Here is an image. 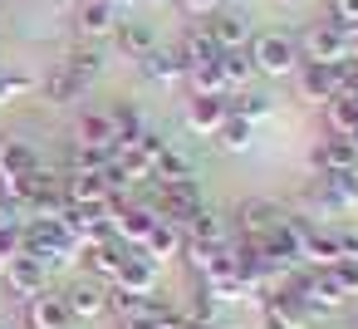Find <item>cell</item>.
<instances>
[{
  "instance_id": "6da1fadb",
  "label": "cell",
  "mask_w": 358,
  "mask_h": 329,
  "mask_svg": "<svg viewBox=\"0 0 358 329\" xmlns=\"http://www.w3.org/2000/svg\"><path fill=\"white\" fill-rule=\"evenodd\" d=\"M25 255H35L45 270H55V265L79 255V241L69 236V226L59 216H30L25 221Z\"/></svg>"
},
{
  "instance_id": "7a4b0ae2",
  "label": "cell",
  "mask_w": 358,
  "mask_h": 329,
  "mask_svg": "<svg viewBox=\"0 0 358 329\" xmlns=\"http://www.w3.org/2000/svg\"><path fill=\"white\" fill-rule=\"evenodd\" d=\"M157 265H162V260H152L143 246H128V255L118 260V275H113L108 285L133 290V295H152V290H157Z\"/></svg>"
},
{
  "instance_id": "3957f363",
  "label": "cell",
  "mask_w": 358,
  "mask_h": 329,
  "mask_svg": "<svg viewBox=\"0 0 358 329\" xmlns=\"http://www.w3.org/2000/svg\"><path fill=\"white\" fill-rule=\"evenodd\" d=\"M152 226H157L152 202H128V206L113 211V231H118V241H128V246H143Z\"/></svg>"
},
{
  "instance_id": "277c9868",
  "label": "cell",
  "mask_w": 358,
  "mask_h": 329,
  "mask_svg": "<svg viewBox=\"0 0 358 329\" xmlns=\"http://www.w3.org/2000/svg\"><path fill=\"white\" fill-rule=\"evenodd\" d=\"M250 64L265 69V74H289V69H294V45H289V35H260L255 50H250Z\"/></svg>"
},
{
  "instance_id": "5b68a950",
  "label": "cell",
  "mask_w": 358,
  "mask_h": 329,
  "mask_svg": "<svg viewBox=\"0 0 358 329\" xmlns=\"http://www.w3.org/2000/svg\"><path fill=\"white\" fill-rule=\"evenodd\" d=\"M64 197H69V206H108L113 187L103 182V172H69L64 177Z\"/></svg>"
},
{
  "instance_id": "8992f818",
  "label": "cell",
  "mask_w": 358,
  "mask_h": 329,
  "mask_svg": "<svg viewBox=\"0 0 358 329\" xmlns=\"http://www.w3.org/2000/svg\"><path fill=\"white\" fill-rule=\"evenodd\" d=\"M236 216H241L245 241H265L275 226H285V221H289V216H285L275 202H260V197H255V202H241V211H236Z\"/></svg>"
},
{
  "instance_id": "52a82bcc",
  "label": "cell",
  "mask_w": 358,
  "mask_h": 329,
  "mask_svg": "<svg viewBox=\"0 0 358 329\" xmlns=\"http://www.w3.org/2000/svg\"><path fill=\"white\" fill-rule=\"evenodd\" d=\"M226 118H231L226 94H192V99H187V128H196V133H216Z\"/></svg>"
},
{
  "instance_id": "ba28073f",
  "label": "cell",
  "mask_w": 358,
  "mask_h": 329,
  "mask_svg": "<svg viewBox=\"0 0 358 329\" xmlns=\"http://www.w3.org/2000/svg\"><path fill=\"white\" fill-rule=\"evenodd\" d=\"M113 113L108 108H84L74 123V148H113Z\"/></svg>"
},
{
  "instance_id": "9c48e42d",
  "label": "cell",
  "mask_w": 358,
  "mask_h": 329,
  "mask_svg": "<svg viewBox=\"0 0 358 329\" xmlns=\"http://www.w3.org/2000/svg\"><path fill=\"white\" fill-rule=\"evenodd\" d=\"M45 280H50V270H45L35 255H15V260L6 265V285H10L15 295H25V300L45 295Z\"/></svg>"
},
{
  "instance_id": "30bf717a",
  "label": "cell",
  "mask_w": 358,
  "mask_h": 329,
  "mask_svg": "<svg viewBox=\"0 0 358 329\" xmlns=\"http://www.w3.org/2000/svg\"><path fill=\"white\" fill-rule=\"evenodd\" d=\"M265 314H270V324H275V329H304L314 309H309L294 290H280V295H270V300H265Z\"/></svg>"
},
{
  "instance_id": "8fae6325",
  "label": "cell",
  "mask_w": 358,
  "mask_h": 329,
  "mask_svg": "<svg viewBox=\"0 0 358 329\" xmlns=\"http://www.w3.org/2000/svg\"><path fill=\"white\" fill-rule=\"evenodd\" d=\"M74 324V314H69V304H64V295H35L30 300V329H69Z\"/></svg>"
},
{
  "instance_id": "7c38bea8",
  "label": "cell",
  "mask_w": 358,
  "mask_h": 329,
  "mask_svg": "<svg viewBox=\"0 0 358 329\" xmlns=\"http://www.w3.org/2000/svg\"><path fill=\"white\" fill-rule=\"evenodd\" d=\"M40 167V153L25 138H0V177H25Z\"/></svg>"
},
{
  "instance_id": "4fadbf2b",
  "label": "cell",
  "mask_w": 358,
  "mask_h": 329,
  "mask_svg": "<svg viewBox=\"0 0 358 329\" xmlns=\"http://www.w3.org/2000/svg\"><path fill=\"white\" fill-rule=\"evenodd\" d=\"M84 89H89V84H84V79H79V74H74L69 64H55V69H50V74L40 79V94H45L50 104H74V99H79Z\"/></svg>"
},
{
  "instance_id": "5bb4252c",
  "label": "cell",
  "mask_w": 358,
  "mask_h": 329,
  "mask_svg": "<svg viewBox=\"0 0 358 329\" xmlns=\"http://www.w3.org/2000/svg\"><path fill=\"white\" fill-rule=\"evenodd\" d=\"M118 50L128 55V59H143V55H152L157 50V35H152V25L148 20H118Z\"/></svg>"
},
{
  "instance_id": "9a60e30c",
  "label": "cell",
  "mask_w": 358,
  "mask_h": 329,
  "mask_svg": "<svg viewBox=\"0 0 358 329\" xmlns=\"http://www.w3.org/2000/svg\"><path fill=\"white\" fill-rule=\"evenodd\" d=\"M128 255V241H108V246H84L79 251V260H84V270H94L99 280H113L118 275V260Z\"/></svg>"
},
{
  "instance_id": "2e32d148",
  "label": "cell",
  "mask_w": 358,
  "mask_h": 329,
  "mask_svg": "<svg viewBox=\"0 0 358 329\" xmlns=\"http://www.w3.org/2000/svg\"><path fill=\"white\" fill-rule=\"evenodd\" d=\"M64 304H69V314H74V319H94V314H103V309H108V290H103V285H94V280H79V285L64 295Z\"/></svg>"
},
{
  "instance_id": "e0dca14e",
  "label": "cell",
  "mask_w": 358,
  "mask_h": 329,
  "mask_svg": "<svg viewBox=\"0 0 358 329\" xmlns=\"http://www.w3.org/2000/svg\"><path fill=\"white\" fill-rule=\"evenodd\" d=\"M206 35L216 40V50H241V45H245V35H250V20H245V15H236V10H221V15L206 25Z\"/></svg>"
},
{
  "instance_id": "ac0fdd59",
  "label": "cell",
  "mask_w": 358,
  "mask_h": 329,
  "mask_svg": "<svg viewBox=\"0 0 358 329\" xmlns=\"http://www.w3.org/2000/svg\"><path fill=\"white\" fill-rule=\"evenodd\" d=\"M182 246H187V231L172 226V221H162V216H157V226H152L148 241H143V251H148L152 260H167V255H177Z\"/></svg>"
},
{
  "instance_id": "d6986e66",
  "label": "cell",
  "mask_w": 358,
  "mask_h": 329,
  "mask_svg": "<svg viewBox=\"0 0 358 329\" xmlns=\"http://www.w3.org/2000/svg\"><path fill=\"white\" fill-rule=\"evenodd\" d=\"M118 20H123V15H118L113 6H103V0H89V6L79 10V30H84L89 40H103V35H113V30H118Z\"/></svg>"
},
{
  "instance_id": "ffe728a7",
  "label": "cell",
  "mask_w": 358,
  "mask_h": 329,
  "mask_svg": "<svg viewBox=\"0 0 358 329\" xmlns=\"http://www.w3.org/2000/svg\"><path fill=\"white\" fill-rule=\"evenodd\" d=\"M172 55H177V69L187 74V69H196V64H211L221 50H216V40L201 30V35H187V40H182V50H172Z\"/></svg>"
},
{
  "instance_id": "44dd1931",
  "label": "cell",
  "mask_w": 358,
  "mask_h": 329,
  "mask_svg": "<svg viewBox=\"0 0 358 329\" xmlns=\"http://www.w3.org/2000/svg\"><path fill=\"white\" fill-rule=\"evenodd\" d=\"M138 69H143V79H152V84H172V79H182V69H177V55H172V50H152V55H143V59H138Z\"/></svg>"
},
{
  "instance_id": "7402d4cb",
  "label": "cell",
  "mask_w": 358,
  "mask_h": 329,
  "mask_svg": "<svg viewBox=\"0 0 358 329\" xmlns=\"http://www.w3.org/2000/svg\"><path fill=\"white\" fill-rule=\"evenodd\" d=\"M338 84H343V79H338L334 64H309V69H304V94H309V99H334Z\"/></svg>"
},
{
  "instance_id": "603a6c76",
  "label": "cell",
  "mask_w": 358,
  "mask_h": 329,
  "mask_svg": "<svg viewBox=\"0 0 358 329\" xmlns=\"http://www.w3.org/2000/svg\"><path fill=\"white\" fill-rule=\"evenodd\" d=\"M108 113H113V138H118V143H133V138H143V133H148V123H143V113H138V108L118 104V108H108ZM118 143H113V148H118Z\"/></svg>"
},
{
  "instance_id": "cb8c5ba5",
  "label": "cell",
  "mask_w": 358,
  "mask_h": 329,
  "mask_svg": "<svg viewBox=\"0 0 358 329\" xmlns=\"http://www.w3.org/2000/svg\"><path fill=\"white\" fill-rule=\"evenodd\" d=\"M216 64H221V74H226V89H241L245 79H250V55H241V50H221L216 55Z\"/></svg>"
},
{
  "instance_id": "d4e9b609",
  "label": "cell",
  "mask_w": 358,
  "mask_h": 329,
  "mask_svg": "<svg viewBox=\"0 0 358 329\" xmlns=\"http://www.w3.org/2000/svg\"><path fill=\"white\" fill-rule=\"evenodd\" d=\"M226 108H231V118H245V123H255V118H265V113H270V99H265V94H250V89H241L236 99H226Z\"/></svg>"
},
{
  "instance_id": "484cf974",
  "label": "cell",
  "mask_w": 358,
  "mask_h": 329,
  "mask_svg": "<svg viewBox=\"0 0 358 329\" xmlns=\"http://www.w3.org/2000/svg\"><path fill=\"white\" fill-rule=\"evenodd\" d=\"M314 162H319L324 172H343V167H353V143H348V138H334V143H324V148L314 153Z\"/></svg>"
},
{
  "instance_id": "4316f807",
  "label": "cell",
  "mask_w": 358,
  "mask_h": 329,
  "mask_svg": "<svg viewBox=\"0 0 358 329\" xmlns=\"http://www.w3.org/2000/svg\"><path fill=\"white\" fill-rule=\"evenodd\" d=\"M187 241H226V226L211 206H201L192 221H187Z\"/></svg>"
},
{
  "instance_id": "83f0119b",
  "label": "cell",
  "mask_w": 358,
  "mask_h": 329,
  "mask_svg": "<svg viewBox=\"0 0 358 329\" xmlns=\"http://www.w3.org/2000/svg\"><path fill=\"white\" fill-rule=\"evenodd\" d=\"M343 35L338 30H319V35H309V55H314V64H334L338 55H343Z\"/></svg>"
},
{
  "instance_id": "f1b7e54d",
  "label": "cell",
  "mask_w": 358,
  "mask_h": 329,
  "mask_svg": "<svg viewBox=\"0 0 358 329\" xmlns=\"http://www.w3.org/2000/svg\"><path fill=\"white\" fill-rule=\"evenodd\" d=\"M187 79H192V94H226V74H221V64H216V59H211V64L187 69Z\"/></svg>"
},
{
  "instance_id": "f546056e",
  "label": "cell",
  "mask_w": 358,
  "mask_h": 329,
  "mask_svg": "<svg viewBox=\"0 0 358 329\" xmlns=\"http://www.w3.org/2000/svg\"><path fill=\"white\" fill-rule=\"evenodd\" d=\"M211 138H216L226 153H245V148H250V123H245V118H226Z\"/></svg>"
},
{
  "instance_id": "4dcf8cb0",
  "label": "cell",
  "mask_w": 358,
  "mask_h": 329,
  "mask_svg": "<svg viewBox=\"0 0 358 329\" xmlns=\"http://www.w3.org/2000/svg\"><path fill=\"white\" fill-rule=\"evenodd\" d=\"M15 255H25V221H10V226H0V270H6Z\"/></svg>"
},
{
  "instance_id": "1f68e13d",
  "label": "cell",
  "mask_w": 358,
  "mask_h": 329,
  "mask_svg": "<svg viewBox=\"0 0 358 329\" xmlns=\"http://www.w3.org/2000/svg\"><path fill=\"white\" fill-rule=\"evenodd\" d=\"M64 64H69V69H74L84 84H94V79H99V69H103V55H99V50H74Z\"/></svg>"
},
{
  "instance_id": "d6a6232c",
  "label": "cell",
  "mask_w": 358,
  "mask_h": 329,
  "mask_svg": "<svg viewBox=\"0 0 358 329\" xmlns=\"http://www.w3.org/2000/svg\"><path fill=\"white\" fill-rule=\"evenodd\" d=\"M211 314H216V300H211V290L201 285V290L192 295V304H187V324H211Z\"/></svg>"
},
{
  "instance_id": "836d02e7",
  "label": "cell",
  "mask_w": 358,
  "mask_h": 329,
  "mask_svg": "<svg viewBox=\"0 0 358 329\" xmlns=\"http://www.w3.org/2000/svg\"><path fill=\"white\" fill-rule=\"evenodd\" d=\"M30 89H35L30 74H6V69H0V104H10V99H20V94H30Z\"/></svg>"
},
{
  "instance_id": "e575fe53",
  "label": "cell",
  "mask_w": 358,
  "mask_h": 329,
  "mask_svg": "<svg viewBox=\"0 0 358 329\" xmlns=\"http://www.w3.org/2000/svg\"><path fill=\"white\" fill-rule=\"evenodd\" d=\"M329 113H334V123H338L343 133H353V128H358V104H353V99H334V108H329Z\"/></svg>"
},
{
  "instance_id": "d590c367",
  "label": "cell",
  "mask_w": 358,
  "mask_h": 329,
  "mask_svg": "<svg viewBox=\"0 0 358 329\" xmlns=\"http://www.w3.org/2000/svg\"><path fill=\"white\" fill-rule=\"evenodd\" d=\"M177 6H182L187 15H211V10H216V0H177Z\"/></svg>"
},
{
  "instance_id": "8d00e7d4",
  "label": "cell",
  "mask_w": 358,
  "mask_h": 329,
  "mask_svg": "<svg viewBox=\"0 0 358 329\" xmlns=\"http://www.w3.org/2000/svg\"><path fill=\"white\" fill-rule=\"evenodd\" d=\"M338 15L343 20H358V0H338Z\"/></svg>"
},
{
  "instance_id": "74e56055",
  "label": "cell",
  "mask_w": 358,
  "mask_h": 329,
  "mask_svg": "<svg viewBox=\"0 0 358 329\" xmlns=\"http://www.w3.org/2000/svg\"><path fill=\"white\" fill-rule=\"evenodd\" d=\"M103 6H113V10H123V6H133V0H103Z\"/></svg>"
},
{
  "instance_id": "f35d334b",
  "label": "cell",
  "mask_w": 358,
  "mask_h": 329,
  "mask_svg": "<svg viewBox=\"0 0 358 329\" xmlns=\"http://www.w3.org/2000/svg\"><path fill=\"white\" fill-rule=\"evenodd\" d=\"M138 6H162V0H138Z\"/></svg>"
},
{
  "instance_id": "ab89813d",
  "label": "cell",
  "mask_w": 358,
  "mask_h": 329,
  "mask_svg": "<svg viewBox=\"0 0 358 329\" xmlns=\"http://www.w3.org/2000/svg\"><path fill=\"white\" fill-rule=\"evenodd\" d=\"M270 329H275V324H270Z\"/></svg>"
}]
</instances>
